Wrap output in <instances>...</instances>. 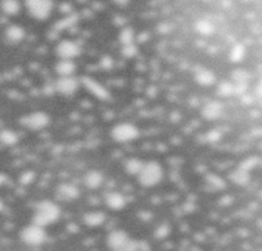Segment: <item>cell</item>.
Returning <instances> with one entry per match:
<instances>
[{"instance_id": "obj_1", "label": "cell", "mask_w": 262, "mask_h": 251, "mask_svg": "<svg viewBox=\"0 0 262 251\" xmlns=\"http://www.w3.org/2000/svg\"><path fill=\"white\" fill-rule=\"evenodd\" d=\"M60 218V208L57 203L50 200L39 201L35 206L32 223L45 228L46 226L54 224Z\"/></svg>"}, {"instance_id": "obj_2", "label": "cell", "mask_w": 262, "mask_h": 251, "mask_svg": "<svg viewBox=\"0 0 262 251\" xmlns=\"http://www.w3.org/2000/svg\"><path fill=\"white\" fill-rule=\"evenodd\" d=\"M163 177H165V169L160 161L148 160L144 163L142 172L136 178H138L139 185L145 188H151L160 185Z\"/></svg>"}, {"instance_id": "obj_3", "label": "cell", "mask_w": 262, "mask_h": 251, "mask_svg": "<svg viewBox=\"0 0 262 251\" xmlns=\"http://www.w3.org/2000/svg\"><path fill=\"white\" fill-rule=\"evenodd\" d=\"M140 136V129L134 123L122 122L113 126L111 129L112 140L117 143H129L135 141Z\"/></svg>"}, {"instance_id": "obj_4", "label": "cell", "mask_w": 262, "mask_h": 251, "mask_svg": "<svg viewBox=\"0 0 262 251\" xmlns=\"http://www.w3.org/2000/svg\"><path fill=\"white\" fill-rule=\"evenodd\" d=\"M28 14L36 21H46L53 13V1L49 0H28L24 3Z\"/></svg>"}, {"instance_id": "obj_5", "label": "cell", "mask_w": 262, "mask_h": 251, "mask_svg": "<svg viewBox=\"0 0 262 251\" xmlns=\"http://www.w3.org/2000/svg\"><path fill=\"white\" fill-rule=\"evenodd\" d=\"M21 240L28 246H40L48 240V233L41 226L31 223L21 231Z\"/></svg>"}, {"instance_id": "obj_6", "label": "cell", "mask_w": 262, "mask_h": 251, "mask_svg": "<svg viewBox=\"0 0 262 251\" xmlns=\"http://www.w3.org/2000/svg\"><path fill=\"white\" fill-rule=\"evenodd\" d=\"M50 116L46 112L36 111L22 117L19 123L30 131H41L50 125Z\"/></svg>"}, {"instance_id": "obj_7", "label": "cell", "mask_w": 262, "mask_h": 251, "mask_svg": "<svg viewBox=\"0 0 262 251\" xmlns=\"http://www.w3.org/2000/svg\"><path fill=\"white\" fill-rule=\"evenodd\" d=\"M81 54V46L73 40L64 39L55 46V55L59 60H75Z\"/></svg>"}, {"instance_id": "obj_8", "label": "cell", "mask_w": 262, "mask_h": 251, "mask_svg": "<svg viewBox=\"0 0 262 251\" xmlns=\"http://www.w3.org/2000/svg\"><path fill=\"white\" fill-rule=\"evenodd\" d=\"M81 86V80L72 77H59L55 82V91L63 96L75 95Z\"/></svg>"}, {"instance_id": "obj_9", "label": "cell", "mask_w": 262, "mask_h": 251, "mask_svg": "<svg viewBox=\"0 0 262 251\" xmlns=\"http://www.w3.org/2000/svg\"><path fill=\"white\" fill-rule=\"evenodd\" d=\"M130 242H131V240H130L127 232H125L124 230L112 231L107 236V245L113 251L122 250L130 245Z\"/></svg>"}, {"instance_id": "obj_10", "label": "cell", "mask_w": 262, "mask_h": 251, "mask_svg": "<svg viewBox=\"0 0 262 251\" xmlns=\"http://www.w3.org/2000/svg\"><path fill=\"white\" fill-rule=\"evenodd\" d=\"M224 111H225V107H224V104L220 100H211V102L206 103L203 105L202 111H201V116L206 121L211 122V121L219 120L224 114Z\"/></svg>"}, {"instance_id": "obj_11", "label": "cell", "mask_w": 262, "mask_h": 251, "mask_svg": "<svg viewBox=\"0 0 262 251\" xmlns=\"http://www.w3.org/2000/svg\"><path fill=\"white\" fill-rule=\"evenodd\" d=\"M55 196H57L58 200L60 201H73L76 200L78 196H80V191H78L77 186L73 185V183H60L59 186L55 190Z\"/></svg>"}, {"instance_id": "obj_12", "label": "cell", "mask_w": 262, "mask_h": 251, "mask_svg": "<svg viewBox=\"0 0 262 251\" xmlns=\"http://www.w3.org/2000/svg\"><path fill=\"white\" fill-rule=\"evenodd\" d=\"M104 203L111 210L118 212V210L125 209V206L127 205V199L122 192L111 191L104 197Z\"/></svg>"}, {"instance_id": "obj_13", "label": "cell", "mask_w": 262, "mask_h": 251, "mask_svg": "<svg viewBox=\"0 0 262 251\" xmlns=\"http://www.w3.org/2000/svg\"><path fill=\"white\" fill-rule=\"evenodd\" d=\"M81 84L86 87L89 91H90L93 95H95L97 98H99L100 100H108L109 99V93L107 91V89L103 85H100L99 82L90 77H84L81 80Z\"/></svg>"}, {"instance_id": "obj_14", "label": "cell", "mask_w": 262, "mask_h": 251, "mask_svg": "<svg viewBox=\"0 0 262 251\" xmlns=\"http://www.w3.org/2000/svg\"><path fill=\"white\" fill-rule=\"evenodd\" d=\"M104 183V174L98 169L87 170L84 176V185L89 190H98Z\"/></svg>"}, {"instance_id": "obj_15", "label": "cell", "mask_w": 262, "mask_h": 251, "mask_svg": "<svg viewBox=\"0 0 262 251\" xmlns=\"http://www.w3.org/2000/svg\"><path fill=\"white\" fill-rule=\"evenodd\" d=\"M4 36H5L6 41L9 44L15 45L23 41L24 37H26V31L19 24H10L4 31Z\"/></svg>"}, {"instance_id": "obj_16", "label": "cell", "mask_w": 262, "mask_h": 251, "mask_svg": "<svg viewBox=\"0 0 262 251\" xmlns=\"http://www.w3.org/2000/svg\"><path fill=\"white\" fill-rule=\"evenodd\" d=\"M106 219V213L100 212V210H90V212L85 213L84 217H82V222L86 224L87 227L91 228H97L103 226Z\"/></svg>"}, {"instance_id": "obj_17", "label": "cell", "mask_w": 262, "mask_h": 251, "mask_svg": "<svg viewBox=\"0 0 262 251\" xmlns=\"http://www.w3.org/2000/svg\"><path fill=\"white\" fill-rule=\"evenodd\" d=\"M75 60H58L55 64V73L59 77H72L76 73Z\"/></svg>"}, {"instance_id": "obj_18", "label": "cell", "mask_w": 262, "mask_h": 251, "mask_svg": "<svg viewBox=\"0 0 262 251\" xmlns=\"http://www.w3.org/2000/svg\"><path fill=\"white\" fill-rule=\"evenodd\" d=\"M194 80L201 86H212L216 82V75L215 72L208 68H201L196 72Z\"/></svg>"}, {"instance_id": "obj_19", "label": "cell", "mask_w": 262, "mask_h": 251, "mask_svg": "<svg viewBox=\"0 0 262 251\" xmlns=\"http://www.w3.org/2000/svg\"><path fill=\"white\" fill-rule=\"evenodd\" d=\"M229 179L234 183V185L244 187V186H247L248 183L251 182V173L250 172H247V170H244L238 167L230 172Z\"/></svg>"}, {"instance_id": "obj_20", "label": "cell", "mask_w": 262, "mask_h": 251, "mask_svg": "<svg viewBox=\"0 0 262 251\" xmlns=\"http://www.w3.org/2000/svg\"><path fill=\"white\" fill-rule=\"evenodd\" d=\"M144 163L145 161L142 160L140 158L133 156V158H129L125 160L124 169L127 174H130V176L138 177L139 173L142 172L143 167H144Z\"/></svg>"}, {"instance_id": "obj_21", "label": "cell", "mask_w": 262, "mask_h": 251, "mask_svg": "<svg viewBox=\"0 0 262 251\" xmlns=\"http://www.w3.org/2000/svg\"><path fill=\"white\" fill-rule=\"evenodd\" d=\"M194 28H196V31L199 35L202 36H211L216 31L215 23L211 19H208V18H199L198 21L194 23Z\"/></svg>"}, {"instance_id": "obj_22", "label": "cell", "mask_w": 262, "mask_h": 251, "mask_svg": "<svg viewBox=\"0 0 262 251\" xmlns=\"http://www.w3.org/2000/svg\"><path fill=\"white\" fill-rule=\"evenodd\" d=\"M19 142V136L15 131L10 128H4L0 131V143L4 146H14Z\"/></svg>"}, {"instance_id": "obj_23", "label": "cell", "mask_w": 262, "mask_h": 251, "mask_svg": "<svg viewBox=\"0 0 262 251\" xmlns=\"http://www.w3.org/2000/svg\"><path fill=\"white\" fill-rule=\"evenodd\" d=\"M0 9L5 15L13 17V15H17L21 12V3L15 1V0H4L0 3Z\"/></svg>"}, {"instance_id": "obj_24", "label": "cell", "mask_w": 262, "mask_h": 251, "mask_svg": "<svg viewBox=\"0 0 262 251\" xmlns=\"http://www.w3.org/2000/svg\"><path fill=\"white\" fill-rule=\"evenodd\" d=\"M246 54H247V49L244 46L242 42H237L232 46L229 53V58L233 63H241L243 62V59L246 58Z\"/></svg>"}, {"instance_id": "obj_25", "label": "cell", "mask_w": 262, "mask_h": 251, "mask_svg": "<svg viewBox=\"0 0 262 251\" xmlns=\"http://www.w3.org/2000/svg\"><path fill=\"white\" fill-rule=\"evenodd\" d=\"M135 30L133 27H124L122 30L120 31L118 33V41L124 45H129V44H134V40H135Z\"/></svg>"}, {"instance_id": "obj_26", "label": "cell", "mask_w": 262, "mask_h": 251, "mask_svg": "<svg viewBox=\"0 0 262 251\" xmlns=\"http://www.w3.org/2000/svg\"><path fill=\"white\" fill-rule=\"evenodd\" d=\"M217 94L221 98H230L234 95V82L233 81H223L217 87Z\"/></svg>"}, {"instance_id": "obj_27", "label": "cell", "mask_w": 262, "mask_h": 251, "mask_svg": "<svg viewBox=\"0 0 262 251\" xmlns=\"http://www.w3.org/2000/svg\"><path fill=\"white\" fill-rule=\"evenodd\" d=\"M251 77V73L244 68H238L233 72L232 78L234 84H248V80Z\"/></svg>"}, {"instance_id": "obj_28", "label": "cell", "mask_w": 262, "mask_h": 251, "mask_svg": "<svg viewBox=\"0 0 262 251\" xmlns=\"http://www.w3.org/2000/svg\"><path fill=\"white\" fill-rule=\"evenodd\" d=\"M260 164V158L259 156H255V155H252V156H248V158H246V159H243V160L241 161V164L238 165L239 168H242V169H244V170H247V172H252L253 169H255V168L257 167V165Z\"/></svg>"}, {"instance_id": "obj_29", "label": "cell", "mask_w": 262, "mask_h": 251, "mask_svg": "<svg viewBox=\"0 0 262 251\" xmlns=\"http://www.w3.org/2000/svg\"><path fill=\"white\" fill-rule=\"evenodd\" d=\"M139 53V48L138 45L134 42V44H129V45H124L121 48V55L125 58V59H133L138 55Z\"/></svg>"}, {"instance_id": "obj_30", "label": "cell", "mask_w": 262, "mask_h": 251, "mask_svg": "<svg viewBox=\"0 0 262 251\" xmlns=\"http://www.w3.org/2000/svg\"><path fill=\"white\" fill-rule=\"evenodd\" d=\"M221 137H223V133H221L220 129H217V128L210 129V131L206 133V140L211 143L219 142V141L221 140Z\"/></svg>"}, {"instance_id": "obj_31", "label": "cell", "mask_w": 262, "mask_h": 251, "mask_svg": "<svg viewBox=\"0 0 262 251\" xmlns=\"http://www.w3.org/2000/svg\"><path fill=\"white\" fill-rule=\"evenodd\" d=\"M33 179H35V172H33V170H26V172H23V173L21 174V177H19V183L27 186L33 182Z\"/></svg>"}, {"instance_id": "obj_32", "label": "cell", "mask_w": 262, "mask_h": 251, "mask_svg": "<svg viewBox=\"0 0 262 251\" xmlns=\"http://www.w3.org/2000/svg\"><path fill=\"white\" fill-rule=\"evenodd\" d=\"M207 182L210 183V185L214 186L215 188H224L225 187V182H224L220 177L216 176V174H210V176L207 177Z\"/></svg>"}, {"instance_id": "obj_33", "label": "cell", "mask_w": 262, "mask_h": 251, "mask_svg": "<svg viewBox=\"0 0 262 251\" xmlns=\"http://www.w3.org/2000/svg\"><path fill=\"white\" fill-rule=\"evenodd\" d=\"M169 233H170L169 224H162V226H160V228L156 231V237L157 239H165L166 236H169Z\"/></svg>"}, {"instance_id": "obj_34", "label": "cell", "mask_w": 262, "mask_h": 251, "mask_svg": "<svg viewBox=\"0 0 262 251\" xmlns=\"http://www.w3.org/2000/svg\"><path fill=\"white\" fill-rule=\"evenodd\" d=\"M248 84H234V95L243 96L247 94Z\"/></svg>"}, {"instance_id": "obj_35", "label": "cell", "mask_w": 262, "mask_h": 251, "mask_svg": "<svg viewBox=\"0 0 262 251\" xmlns=\"http://www.w3.org/2000/svg\"><path fill=\"white\" fill-rule=\"evenodd\" d=\"M100 64H102V67L106 69V71L112 69V67H113V58L106 55V57H103L102 59H100Z\"/></svg>"}, {"instance_id": "obj_36", "label": "cell", "mask_w": 262, "mask_h": 251, "mask_svg": "<svg viewBox=\"0 0 262 251\" xmlns=\"http://www.w3.org/2000/svg\"><path fill=\"white\" fill-rule=\"evenodd\" d=\"M6 182H8V176L3 173V172H0V186L5 185Z\"/></svg>"}, {"instance_id": "obj_37", "label": "cell", "mask_w": 262, "mask_h": 251, "mask_svg": "<svg viewBox=\"0 0 262 251\" xmlns=\"http://www.w3.org/2000/svg\"><path fill=\"white\" fill-rule=\"evenodd\" d=\"M257 94H259V95L262 98V78L260 80L259 85H257Z\"/></svg>"}, {"instance_id": "obj_38", "label": "cell", "mask_w": 262, "mask_h": 251, "mask_svg": "<svg viewBox=\"0 0 262 251\" xmlns=\"http://www.w3.org/2000/svg\"><path fill=\"white\" fill-rule=\"evenodd\" d=\"M4 210V203H3V200H0V213L3 212Z\"/></svg>"}]
</instances>
